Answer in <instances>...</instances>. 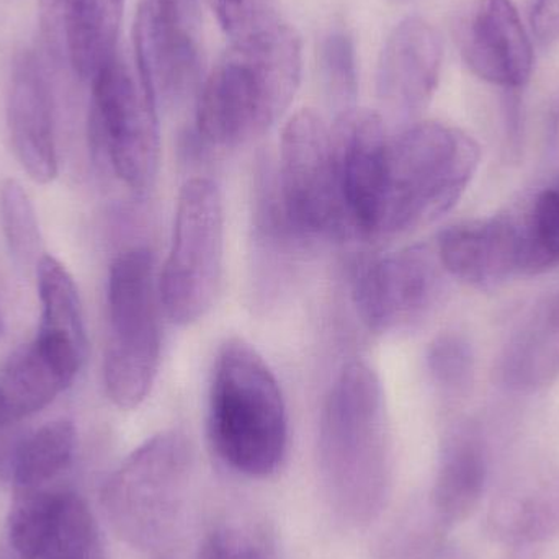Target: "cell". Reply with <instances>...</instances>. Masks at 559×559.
Wrapping results in <instances>:
<instances>
[{"label": "cell", "mask_w": 559, "mask_h": 559, "mask_svg": "<svg viewBox=\"0 0 559 559\" xmlns=\"http://www.w3.org/2000/svg\"><path fill=\"white\" fill-rule=\"evenodd\" d=\"M318 459L334 514L352 527L377 521L393 485V443L380 377L365 361L345 365L325 396Z\"/></svg>", "instance_id": "cell-1"}, {"label": "cell", "mask_w": 559, "mask_h": 559, "mask_svg": "<svg viewBox=\"0 0 559 559\" xmlns=\"http://www.w3.org/2000/svg\"><path fill=\"white\" fill-rule=\"evenodd\" d=\"M478 143L460 128L419 121L391 134L374 236L400 235L442 218L479 166Z\"/></svg>", "instance_id": "cell-2"}, {"label": "cell", "mask_w": 559, "mask_h": 559, "mask_svg": "<svg viewBox=\"0 0 559 559\" xmlns=\"http://www.w3.org/2000/svg\"><path fill=\"white\" fill-rule=\"evenodd\" d=\"M209 437L218 459L239 475L267 478L285 460V400L264 358L246 342H226L216 357Z\"/></svg>", "instance_id": "cell-3"}, {"label": "cell", "mask_w": 559, "mask_h": 559, "mask_svg": "<svg viewBox=\"0 0 559 559\" xmlns=\"http://www.w3.org/2000/svg\"><path fill=\"white\" fill-rule=\"evenodd\" d=\"M299 78L301 41L296 33L258 48L229 46L200 88L197 140L228 150L262 136L288 110Z\"/></svg>", "instance_id": "cell-4"}, {"label": "cell", "mask_w": 559, "mask_h": 559, "mask_svg": "<svg viewBox=\"0 0 559 559\" xmlns=\"http://www.w3.org/2000/svg\"><path fill=\"white\" fill-rule=\"evenodd\" d=\"M159 278L150 249L133 248L111 262L107 286L104 381L120 409H134L151 393L163 350Z\"/></svg>", "instance_id": "cell-5"}, {"label": "cell", "mask_w": 559, "mask_h": 559, "mask_svg": "<svg viewBox=\"0 0 559 559\" xmlns=\"http://www.w3.org/2000/svg\"><path fill=\"white\" fill-rule=\"evenodd\" d=\"M192 472V445L177 430L138 447L102 489V508L115 534L140 550L166 544L186 508Z\"/></svg>", "instance_id": "cell-6"}, {"label": "cell", "mask_w": 559, "mask_h": 559, "mask_svg": "<svg viewBox=\"0 0 559 559\" xmlns=\"http://www.w3.org/2000/svg\"><path fill=\"white\" fill-rule=\"evenodd\" d=\"M286 222L299 241L355 235L332 153L331 127L314 110L289 118L275 170Z\"/></svg>", "instance_id": "cell-7"}, {"label": "cell", "mask_w": 559, "mask_h": 559, "mask_svg": "<svg viewBox=\"0 0 559 559\" xmlns=\"http://www.w3.org/2000/svg\"><path fill=\"white\" fill-rule=\"evenodd\" d=\"M225 215L218 187L197 177L180 190L173 246L159 275L160 301L170 321L193 324L212 309L223 277Z\"/></svg>", "instance_id": "cell-8"}, {"label": "cell", "mask_w": 559, "mask_h": 559, "mask_svg": "<svg viewBox=\"0 0 559 559\" xmlns=\"http://www.w3.org/2000/svg\"><path fill=\"white\" fill-rule=\"evenodd\" d=\"M91 84V138L95 151L128 189L146 192L159 167V108L138 72L130 71L120 58Z\"/></svg>", "instance_id": "cell-9"}, {"label": "cell", "mask_w": 559, "mask_h": 559, "mask_svg": "<svg viewBox=\"0 0 559 559\" xmlns=\"http://www.w3.org/2000/svg\"><path fill=\"white\" fill-rule=\"evenodd\" d=\"M443 267L437 251L424 246L371 259L357 269L354 305L374 334L407 331L436 309L443 293Z\"/></svg>", "instance_id": "cell-10"}, {"label": "cell", "mask_w": 559, "mask_h": 559, "mask_svg": "<svg viewBox=\"0 0 559 559\" xmlns=\"http://www.w3.org/2000/svg\"><path fill=\"white\" fill-rule=\"evenodd\" d=\"M187 22L174 0L138 3L133 28L136 72L157 108L179 104L199 82V49Z\"/></svg>", "instance_id": "cell-11"}, {"label": "cell", "mask_w": 559, "mask_h": 559, "mask_svg": "<svg viewBox=\"0 0 559 559\" xmlns=\"http://www.w3.org/2000/svg\"><path fill=\"white\" fill-rule=\"evenodd\" d=\"M456 43L483 81L506 91L531 81L534 49L512 0H472L456 20Z\"/></svg>", "instance_id": "cell-12"}, {"label": "cell", "mask_w": 559, "mask_h": 559, "mask_svg": "<svg viewBox=\"0 0 559 559\" xmlns=\"http://www.w3.org/2000/svg\"><path fill=\"white\" fill-rule=\"evenodd\" d=\"M443 49L427 20L409 16L394 26L381 49L377 72L378 100L394 120L423 114L439 85Z\"/></svg>", "instance_id": "cell-13"}, {"label": "cell", "mask_w": 559, "mask_h": 559, "mask_svg": "<svg viewBox=\"0 0 559 559\" xmlns=\"http://www.w3.org/2000/svg\"><path fill=\"white\" fill-rule=\"evenodd\" d=\"M390 136L383 117L365 108L342 111L331 127L332 153L355 235L374 236Z\"/></svg>", "instance_id": "cell-14"}, {"label": "cell", "mask_w": 559, "mask_h": 559, "mask_svg": "<svg viewBox=\"0 0 559 559\" xmlns=\"http://www.w3.org/2000/svg\"><path fill=\"white\" fill-rule=\"evenodd\" d=\"M7 128L16 160L29 179L52 182L58 176L55 100L45 68L33 52H23L13 64Z\"/></svg>", "instance_id": "cell-15"}, {"label": "cell", "mask_w": 559, "mask_h": 559, "mask_svg": "<svg viewBox=\"0 0 559 559\" xmlns=\"http://www.w3.org/2000/svg\"><path fill=\"white\" fill-rule=\"evenodd\" d=\"M443 271L476 288H495L521 272V236L512 213L450 226L437 241Z\"/></svg>", "instance_id": "cell-16"}, {"label": "cell", "mask_w": 559, "mask_h": 559, "mask_svg": "<svg viewBox=\"0 0 559 559\" xmlns=\"http://www.w3.org/2000/svg\"><path fill=\"white\" fill-rule=\"evenodd\" d=\"M491 535L515 548L559 535V469H527L501 486L488 512Z\"/></svg>", "instance_id": "cell-17"}, {"label": "cell", "mask_w": 559, "mask_h": 559, "mask_svg": "<svg viewBox=\"0 0 559 559\" xmlns=\"http://www.w3.org/2000/svg\"><path fill=\"white\" fill-rule=\"evenodd\" d=\"M84 355L36 335L16 348L0 374V393L19 423L48 407L74 383Z\"/></svg>", "instance_id": "cell-18"}, {"label": "cell", "mask_w": 559, "mask_h": 559, "mask_svg": "<svg viewBox=\"0 0 559 559\" xmlns=\"http://www.w3.org/2000/svg\"><path fill=\"white\" fill-rule=\"evenodd\" d=\"M488 450L472 423L450 427L440 443L432 509L440 527H453L478 508L488 481Z\"/></svg>", "instance_id": "cell-19"}, {"label": "cell", "mask_w": 559, "mask_h": 559, "mask_svg": "<svg viewBox=\"0 0 559 559\" xmlns=\"http://www.w3.org/2000/svg\"><path fill=\"white\" fill-rule=\"evenodd\" d=\"M502 381L519 394L545 390L559 378V289L542 299L506 345Z\"/></svg>", "instance_id": "cell-20"}, {"label": "cell", "mask_w": 559, "mask_h": 559, "mask_svg": "<svg viewBox=\"0 0 559 559\" xmlns=\"http://www.w3.org/2000/svg\"><path fill=\"white\" fill-rule=\"evenodd\" d=\"M124 0H64L69 62L82 81H94L117 55Z\"/></svg>", "instance_id": "cell-21"}, {"label": "cell", "mask_w": 559, "mask_h": 559, "mask_svg": "<svg viewBox=\"0 0 559 559\" xmlns=\"http://www.w3.org/2000/svg\"><path fill=\"white\" fill-rule=\"evenodd\" d=\"M75 429L69 420H52L23 437L13 452L7 472L13 492L36 491L61 483L75 453Z\"/></svg>", "instance_id": "cell-22"}, {"label": "cell", "mask_w": 559, "mask_h": 559, "mask_svg": "<svg viewBox=\"0 0 559 559\" xmlns=\"http://www.w3.org/2000/svg\"><path fill=\"white\" fill-rule=\"evenodd\" d=\"M36 277L41 302L38 335L85 354L87 337L74 278L52 255H43L36 265Z\"/></svg>", "instance_id": "cell-23"}, {"label": "cell", "mask_w": 559, "mask_h": 559, "mask_svg": "<svg viewBox=\"0 0 559 559\" xmlns=\"http://www.w3.org/2000/svg\"><path fill=\"white\" fill-rule=\"evenodd\" d=\"M518 219L522 275L559 267V179L538 190Z\"/></svg>", "instance_id": "cell-24"}, {"label": "cell", "mask_w": 559, "mask_h": 559, "mask_svg": "<svg viewBox=\"0 0 559 559\" xmlns=\"http://www.w3.org/2000/svg\"><path fill=\"white\" fill-rule=\"evenodd\" d=\"M229 46L269 45L295 32L277 0H212Z\"/></svg>", "instance_id": "cell-25"}, {"label": "cell", "mask_w": 559, "mask_h": 559, "mask_svg": "<svg viewBox=\"0 0 559 559\" xmlns=\"http://www.w3.org/2000/svg\"><path fill=\"white\" fill-rule=\"evenodd\" d=\"M0 223L15 264L36 271L45 255L41 233L32 200L16 180L7 179L0 187Z\"/></svg>", "instance_id": "cell-26"}, {"label": "cell", "mask_w": 559, "mask_h": 559, "mask_svg": "<svg viewBox=\"0 0 559 559\" xmlns=\"http://www.w3.org/2000/svg\"><path fill=\"white\" fill-rule=\"evenodd\" d=\"M322 82L338 114L355 107L358 91L354 39L342 29L328 33L319 46Z\"/></svg>", "instance_id": "cell-27"}, {"label": "cell", "mask_w": 559, "mask_h": 559, "mask_svg": "<svg viewBox=\"0 0 559 559\" xmlns=\"http://www.w3.org/2000/svg\"><path fill=\"white\" fill-rule=\"evenodd\" d=\"M427 370L432 383L447 396L465 393L475 373L472 345L453 332L439 335L427 350Z\"/></svg>", "instance_id": "cell-28"}, {"label": "cell", "mask_w": 559, "mask_h": 559, "mask_svg": "<svg viewBox=\"0 0 559 559\" xmlns=\"http://www.w3.org/2000/svg\"><path fill=\"white\" fill-rule=\"evenodd\" d=\"M200 559H271L245 535L229 528L213 532L203 545Z\"/></svg>", "instance_id": "cell-29"}, {"label": "cell", "mask_w": 559, "mask_h": 559, "mask_svg": "<svg viewBox=\"0 0 559 559\" xmlns=\"http://www.w3.org/2000/svg\"><path fill=\"white\" fill-rule=\"evenodd\" d=\"M532 26L544 45L559 39V0H534Z\"/></svg>", "instance_id": "cell-30"}, {"label": "cell", "mask_w": 559, "mask_h": 559, "mask_svg": "<svg viewBox=\"0 0 559 559\" xmlns=\"http://www.w3.org/2000/svg\"><path fill=\"white\" fill-rule=\"evenodd\" d=\"M19 424L0 393V468L9 469L13 452L22 440L16 439Z\"/></svg>", "instance_id": "cell-31"}, {"label": "cell", "mask_w": 559, "mask_h": 559, "mask_svg": "<svg viewBox=\"0 0 559 559\" xmlns=\"http://www.w3.org/2000/svg\"><path fill=\"white\" fill-rule=\"evenodd\" d=\"M406 559H465L456 548L440 542H424L407 554Z\"/></svg>", "instance_id": "cell-32"}, {"label": "cell", "mask_w": 559, "mask_h": 559, "mask_svg": "<svg viewBox=\"0 0 559 559\" xmlns=\"http://www.w3.org/2000/svg\"><path fill=\"white\" fill-rule=\"evenodd\" d=\"M174 2L180 7L183 15H186L187 19H190V15L193 13V7H195V0H174Z\"/></svg>", "instance_id": "cell-33"}, {"label": "cell", "mask_w": 559, "mask_h": 559, "mask_svg": "<svg viewBox=\"0 0 559 559\" xmlns=\"http://www.w3.org/2000/svg\"><path fill=\"white\" fill-rule=\"evenodd\" d=\"M0 334H2V316H0Z\"/></svg>", "instance_id": "cell-34"}, {"label": "cell", "mask_w": 559, "mask_h": 559, "mask_svg": "<svg viewBox=\"0 0 559 559\" xmlns=\"http://www.w3.org/2000/svg\"><path fill=\"white\" fill-rule=\"evenodd\" d=\"M157 559H167V558H157Z\"/></svg>", "instance_id": "cell-35"}]
</instances>
